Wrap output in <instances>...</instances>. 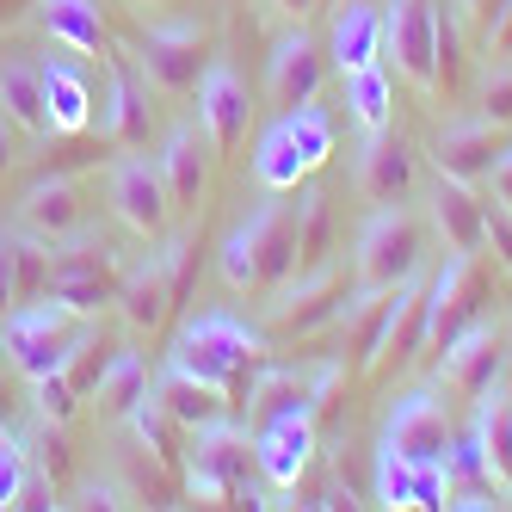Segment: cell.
<instances>
[{"label": "cell", "instance_id": "cell-28", "mask_svg": "<svg viewBox=\"0 0 512 512\" xmlns=\"http://www.w3.org/2000/svg\"><path fill=\"white\" fill-rule=\"evenodd\" d=\"M475 457H482V475L500 500H512V395L494 383L482 401H475V432H469Z\"/></svg>", "mask_w": 512, "mask_h": 512}, {"label": "cell", "instance_id": "cell-5", "mask_svg": "<svg viewBox=\"0 0 512 512\" xmlns=\"http://www.w3.org/2000/svg\"><path fill=\"white\" fill-rule=\"evenodd\" d=\"M118 284H124V260L105 241H93L87 229H75L68 241L50 247V272H44V297H56L68 315L99 321L105 309L118 303Z\"/></svg>", "mask_w": 512, "mask_h": 512}, {"label": "cell", "instance_id": "cell-9", "mask_svg": "<svg viewBox=\"0 0 512 512\" xmlns=\"http://www.w3.org/2000/svg\"><path fill=\"white\" fill-rule=\"evenodd\" d=\"M383 56L414 93L438 99V0H383Z\"/></svg>", "mask_w": 512, "mask_h": 512}, {"label": "cell", "instance_id": "cell-20", "mask_svg": "<svg viewBox=\"0 0 512 512\" xmlns=\"http://www.w3.org/2000/svg\"><path fill=\"white\" fill-rule=\"evenodd\" d=\"M247 124H253V99H247L241 75L223 56H210L204 75H198V130L210 136V149L223 155V149H235V142L247 136Z\"/></svg>", "mask_w": 512, "mask_h": 512}, {"label": "cell", "instance_id": "cell-2", "mask_svg": "<svg viewBox=\"0 0 512 512\" xmlns=\"http://www.w3.org/2000/svg\"><path fill=\"white\" fill-rule=\"evenodd\" d=\"M272 346H266V327H247L241 315H229V309H198L186 327L173 334V346H167V364L173 371H186V377H198V383H210V389H241V377L260 364Z\"/></svg>", "mask_w": 512, "mask_h": 512}, {"label": "cell", "instance_id": "cell-23", "mask_svg": "<svg viewBox=\"0 0 512 512\" xmlns=\"http://www.w3.org/2000/svg\"><path fill=\"white\" fill-rule=\"evenodd\" d=\"M210 155H216V149H210V136H204L198 124L167 130L155 167H161V186H167L173 210H198V204H204V192H210Z\"/></svg>", "mask_w": 512, "mask_h": 512}, {"label": "cell", "instance_id": "cell-29", "mask_svg": "<svg viewBox=\"0 0 512 512\" xmlns=\"http://www.w3.org/2000/svg\"><path fill=\"white\" fill-rule=\"evenodd\" d=\"M44 118H50V136H81L93 130V87L81 75L75 56H44Z\"/></svg>", "mask_w": 512, "mask_h": 512}, {"label": "cell", "instance_id": "cell-27", "mask_svg": "<svg viewBox=\"0 0 512 512\" xmlns=\"http://www.w3.org/2000/svg\"><path fill=\"white\" fill-rule=\"evenodd\" d=\"M432 229L445 241V253H482L488 247V204L475 198V186L438 173L432 186Z\"/></svg>", "mask_w": 512, "mask_h": 512}, {"label": "cell", "instance_id": "cell-40", "mask_svg": "<svg viewBox=\"0 0 512 512\" xmlns=\"http://www.w3.org/2000/svg\"><path fill=\"white\" fill-rule=\"evenodd\" d=\"M500 7H506V0H451V13L463 19V31H488Z\"/></svg>", "mask_w": 512, "mask_h": 512}, {"label": "cell", "instance_id": "cell-24", "mask_svg": "<svg viewBox=\"0 0 512 512\" xmlns=\"http://www.w3.org/2000/svg\"><path fill=\"white\" fill-rule=\"evenodd\" d=\"M99 136L118 142V149H136L149 142V81L142 68L112 56V75H105V99H99Z\"/></svg>", "mask_w": 512, "mask_h": 512}, {"label": "cell", "instance_id": "cell-4", "mask_svg": "<svg viewBox=\"0 0 512 512\" xmlns=\"http://www.w3.org/2000/svg\"><path fill=\"white\" fill-rule=\"evenodd\" d=\"M334 155V118L321 105H290L272 118V130L253 142V186L260 192H297L303 179H315Z\"/></svg>", "mask_w": 512, "mask_h": 512}, {"label": "cell", "instance_id": "cell-10", "mask_svg": "<svg viewBox=\"0 0 512 512\" xmlns=\"http://www.w3.org/2000/svg\"><path fill=\"white\" fill-rule=\"evenodd\" d=\"M334 383H340V364H266L260 358V377L247 383V426L278 420V414L321 420Z\"/></svg>", "mask_w": 512, "mask_h": 512}, {"label": "cell", "instance_id": "cell-7", "mask_svg": "<svg viewBox=\"0 0 512 512\" xmlns=\"http://www.w3.org/2000/svg\"><path fill=\"white\" fill-rule=\"evenodd\" d=\"M186 290H192V241L186 235H173L161 241V253H149L142 266L124 272L118 284V321L130 327V334H161L167 315L186 303Z\"/></svg>", "mask_w": 512, "mask_h": 512}, {"label": "cell", "instance_id": "cell-11", "mask_svg": "<svg viewBox=\"0 0 512 512\" xmlns=\"http://www.w3.org/2000/svg\"><path fill=\"white\" fill-rule=\"evenodd\" d=\"M383 451L408 457V463H451V445H457V426H451V408L438 389H408L389 408L383 420Z\"/></svg>", "mask_w": 512, "mask_h": 512}, {"label": "cell", "instance_id": "cell-32", "mask_svg": "<svg viewBox=\"0 0 512 512\" xmlns=\"http://www.w3.org/2000/svg\"><path fill=\"white\" fill-rule=\"evenodd\" d=\"M346 112H352L358 136H383V130H395V81H389L383 62L346 75Z\"/></svg>", "mask_w": 512, "mask_h": 512}, {"label": "cell", "instance_id": "cell-8", "mask_svg": "<svg viewBox=\"0 0 512 512\" xmlns=\"http://www.w3.org/2000/svg\"><path fill=\"white\" fill-rule=\"evenodd\" d=\"M247 469H253V432L235 420H216L204 432H192V451H186V494L198 506H229V500H253L247 488Z\"/></svg>", "mask_w": 512, "mask_h": 512}, {"label": "cell", "instance_id": "cell-36", "mask_svg": "<svg viewBox=\"0 0 512 512\" xmlns=\"http://www.w3.org/2000/svg\"><path fill=\"white\" fill-rule=\"evenodd\" d=\"M31 408H38V420H50V426H68L75 408H81V395L62 371H50V377H31Z\"/></svg>", "mask_w": 512, "mask_h": 512}, {"label": "cell", "instance_id": "cell-22", "mask_svg": "<svg viewBox=\"0 0 512 512\" xmlns=\"http://www.w3.org/2000/svg\"><path fill=\"white\" fill-rule=\"evenodd\" d=\"M352 192H358L364 204H401V198L414 192V149H408L395 130L364 136L358 167H352Z\"/></svg>", "mask_w": 512, "mask_h": 512}, {"label": "cell", "instance_id": "cell-14", "mask_svg": "<svg viewBox=\"0 0 512 512\" xmlns=\"http://www.w3.org/2000/svg\"><path fill=\"white\" fill-rule=\"evenodd\" d=\"M204 25L198 19H173V25H149L136 44V68L155 93H192L204 75Z\"/></svg>", "mask_w": 512, "mask_h": 512}, {"label": "cell", "instance_id": "cell-33", "mask_svg": "<svg viewBox=\"0 0 512 512\" xmlns=\"http://www.w3.org/2000/svg\"><path fill=\"white\" fill-rule=\"evenodd\" d=\"M93 395H99V408L105 414H130L142 395H149V358H142L136 346H124V352H112L105 358V371H99V383H93Z\"/></svg>", "mask_w": 512, "mask_h": 512}, {"label": "cell", "instance_id": "cell-38", "mask_svg": "<svg viewBox=\"0 0 512 512\" xmlns=\"http://www.w3.org/2000/svg\"><path fill=\"white\" fill-rule=\"evenodd\" d=\"M482 118H494L500 130H512V56L482 68Z\"/></svg>", "mask_w": 512, "mask_h": 512}, {"label": "cell", "instance_id": "cell-42", "mask_svg": "<svg viewBox=\"0 0 512 512\" xmlns=\"http://www.w3.org/2000/svg\"><path fill=\"white\" fill-rule=\"evenodd\" d=\"M488 186H494V204L500 210H512V142L494 155V167H488Z\"/></svg>", "mask_w": 512, "mask_h": 512}, {"label": "cell", "instance_id": "cell-3", "mask_svg": "<svg viewBox=\"0 0 512 512\" xmlns=\"http://www.w3.org/2000/svg\"><path fill=\"white\" fill-rule=\"evenodd\" d=\"M93 334H99V321L68 315L56 297H31V303L0 315V352H7V364L25 383L50 377V371H68V358H75Z\"/></svg>", "mask_w": 512, "mask_h": 512}, {"label": "cell", "instance_id": "cell-44", "mask_svg": "<svg viewBox=\"0 0 512 512\" xmlns=\"http://www.w3.org/2000/svg\"><path fill=\"white\" fill-rule=\"evenodd\" d=\"M13 7H25V0H0V25H7V19H13Z\"/></svg>", "mask_w": 512, "mask_h": 512}, {"label": "cell", "instance_id": "cell-45", "mask_svg": "<svg viewBox=\"0 0 512 512\" xmlns=\"http://www.w3.org/2000/svg\"><path fill=\"white\" fill-rule=\"evenodd\" d=\"M142 7H161V0H142Z\"/></svg>", "mask_w": 512, "mask_h": 512}, {"label": "cell", "instance_id": "cell-15", "mask_svg": "<svg viewBox=\"0 0 512 512\" xmlns=\"http://www.w3.org/2000/svg\"><path fill=\"white\" fill-rule=\"evenodd\" d=\"M315 451H321V438L309 414H278V420L253 426V469H260V482L272 494L303 488V475L315 469Z\"/></svg>", "mask_w": 512, "mask_h": 512}, {"label": "cell", "instance_id": "cell-37", "mask_svg": "<svg viewBox=\"0 0 512 512\" xmlns=\"http://www.w3.org/2000/svg\"><path fill=\"white\" fill-rule=\"evenodd\" d=\"M31 475V457H25V438L7 432V420H0V506H19V488Z\"/></svg>", "mask_w": 512, "mask_h": 512}, {"label": "cell", "instance_id": "cell-26", "mask_svg": "<svg viewBox=\"0 0 512 512\" xmlns=\"http://www.w3.org/2000/svg\"><path fill=\"white\" fill-rule=\"evenodd\" d=\"M149 395L161 401V414L186 432V438L204 432V426H216V420H229V408H235L229 389H210V383H198V377H186V371H173V364H161V371H155Z\"/></svg>", "mask_w": 512, "mask_h": 512}, {"label": "cell", "instance_id": "cell-34", "mask_svg": "<svg viewBox=\"0 0 512 512\" xmlns=\"http://www.w3.org/2000/svg\"><path fill=\"white\" fill-rule=\"evenodd\" d=\"M327 241H334V216H327V192H315L309 179L297 186V272L327 260Z\"/></svg>", "mask_w": 512, "mask_h": 512}, {"label": "cell", "instance_id": "cell-21", "mask_svg": "<svg viewBox=\"0 0 512 512\" xmlns=\"http://www.w3.org/2000/svg\"><path fill=\"white\" fill-rule=\"evenodd\" d=\"M494 155H500V124L482 112L438 124V136H432V167L445 179H463V186H488Z\"/></svg>", "mask_w": 512, "mask_h": 512}, {"label": "cell", "instance_id": "cell-6", "mask_svg": "<svg viewBox=\"0 0 512 512\" xmlns=\"http://www.w3.org/2000/svg\"><path fill=\"white\" fill-rule=\"evenodd\" d=\"M426 260V223L408 204H377L352 241V290H389Z\"/></svg>", "mask_w": 512, "mask_h": 512}, {"label": "cell", "instance_id": "cell-35", "mask_svg": "<svg viewBox=\"0 0 512 512\" xmlns=\"http://www.w3.org/2000/svg\"><path fill=\"white\" fill-rule=\"evenodd\" d=\"M377 506H389V512L414 506V463L383 451V445H377Z\"/></svg>", "mask_w": 512, "mask_h": 512}, {"label": "cell", "instance_id": "cell-16", "mask_svg": "<svg viewBox=\"0 0 512 512\" xmlns=\"http://www.w3.org/2000/svg\"><path fill=\"white\" fill-rule=\"evenodd\" d=\"M500 327L494 321H469L463 334H451L445 346H438V389L457 395V401H482L494 383H500Z\"/></svg>", "mask_w": 512, "mask_h": 512}, {"label": "cell", "instance_id": "cell-41", "mask_svg": "<svg viewBox=\"0 0 512 512\" xmlns=\"http://www.w3.org/2000/svg\"><path fill=\"white\" fill-rule=\"evenodd\" d=\"M488 247L500 253V266L512 272V210H500V204L488 210Z\"/></svg>", "mask_w": 512, "mask_h": 512}, {"label": "cell", "instance_id": "cell-30", "mask_svg": "<svg viewBox=\"0 0 512 512\" xmlns=\"http://www.w3.org/2000/svg\"><path fill=\"white\" fill-rule=\"evenodd\" d=\"M0 112L13 118V130L50 142V118H44V68L31 56H7L0 62Z\"/></svg>", "mask_w": 512, "mask_h": 512}, {"label": "cell", "instance_id": "cell-25", "mask_svg": "<svg viewBox=\"0 0 512 512\" xmlns=\"http://www.w3.org/2000/svg\"><path fill=\"white\" fill-rule=\"evenodd\" d=\"M371 62H383V13L371 0H340L334 25H327V68L346 81Z\"/></svg>", "mask_w": 512, "mask_h": 512}, {"label": "cell", "instance_id": "cell-1", "mask_svg": "<svg viewBox=\"0 0 512 512\" xmlns=\"http://www.w3.org/2000/svg\"><path fill=\"white\" fill-rule=\"evenodd\" d=\"M216 272L241 297L297 278V192H272L247 223H235L216 247Z\"/></svg>", "mask_w": 512, "mask_h": 512}, {"label": "cell", "instance_id": "cell-18", "mask_svg": "<svg viewBox=\"0 0 512 512\" xmlns=\"http://www.w3.org/2000/svg\"><path fill=\"white\" fill-rule=\"evenodd\" d=\"M475 303H482L475 253H451L445 272H438L432 290H426V340H420V352H438L451 334H463L469 321H482V315H475Z\"/></svg>", "mask_w": 512, "mask_h": 512}, {"label": "cell", "instance_id": "cell-43", "mask_svg": "<svg viewBox=\"0 0 512 512\" xmlns=\"http://www.w3.org/2000/svg\"><path fill=\"white\" fill-rule=\"evenodd\" d=\"M13 161H19V142H13V118L0 112V173H7Z\"/></svg>", "mask_w": 512, "mask_h": 512}, {"label": "cell", "instance_id": "cell-17", "mask_svg": "<svg viewBox=\"0 0 512 512\" xmlns=\"http://www.w3.org/2000/svg\"><path fill=\"white\" fill-rule=\"evenodd\" d=\"M321 75H327V50L315 44V31L290 25L272 38V56H266V99L278 105V112H290V105H309L321 93Z\"/></svg>", "mask_w": 512, "mask_h": 512}, {"label": "cell", "instance_id": "cell-12", "mask_svg": "<svg viewBox=\"0 0 512 512\" xmlns=\"http://www.w3.org/2000/svg\"><path fill=\"white\" fill-rule=\"evenodd\" d=\"M346 272L334 260H321L309 272H297L290 284H278V297L266 303V327H278V334L303 340V334H321V327H334L340 303H346Z\"/></svg>", "mask_w": 512, "mask_h": 512}, {"label": "cell", "instance_id": "cell-31", "mask_svg": "<svg viewBox=\"0 0 512 512\" xmlns=\"http://www.w3.org/2000/svg\"><path fill=\"white\" fill-rule=\"evenodd\" d=\"M38 25L62 50L75 56H105V19H99V0H31Z\"/></svg>", "mask_w": 512, "mask_h": 512}, {"label": "cell", "instance_id": "cell-13", "mask_svg": "<svg viewBox=\"0 0 512 512\" xmlns=\"http://www.w3.org/2000/svg\"><path fill=\"white\" fill-rule=\"evenodd\" d=\"M105 204H112V216H118L136 241H161L167 235L173 198L161 186V167L155 161H142V155L112 161V173H105Z\"/></svg>", "mask_w": 512, "mask_h": 512}, {"label": "cell", "instance_id": "cell-39", "mask_svg": "<svg viewBox=\"0 0 512 512\" xmlns=\"http://www.w3.org/2000/svg\"><path fill=\"white\" fill-rule=\"evenodd\" d=\"M19 309V241L0 235V315Z\"/></svg>", "mask_w": 512, "mask_h": 512}, {"label": "cell", "instance_id": "cell-19", "mask_svg": "<svg viewBox=\"0 0 512 512\" xmlns=\"http://www.w3.org/2000/svg\"><path fill=\"white\" fill-rule=\"evenodd\" d=\"M13 223H19V235L44 241V247L68 241L75 229H87L81 186H75L68 173H44V179H31V186L19 192V210H13Z\"/></svg>", "mask_w": 512, "mask_h": 512}]
</instances>
